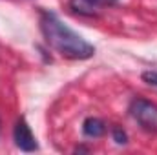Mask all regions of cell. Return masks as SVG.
<instances>
[{
  "instance_id": "obj_1",
  "label": "cell",
  "mask_w": 157,
  "mask_h": 155,
  "mask_svg": "<svg viewBox=\"0 0 157 155\" xmlns=\"http://www.w3.org/2000/svg\"><path fill=\"white\" fill-rule=\"evenodd\" d=\"M40 29L51 49L59 55L71 60H86L95 55V47L84 40L71 28H68L55 13L42 11L40 13Z\"/></svg>"
},
{
  "instance_id": "obj_2",
  "label": "cell",
  "mask_w": 157,
  "mask_h": 155,
  "mask_svg": "<svg viewBox=\"0 0 157 155\" xmlns=\"http://www.w3.org/2000/svg\"><path fill=\"white\" fill-rule=\"evenodd\" d=\"M130 115L137 120V124L143 130L150 133L157 131V106L154 102L146 99H135L130 104Z\"/></svg>"
},
{
  "instance_id": "obj_3",
  "label": "cell",
  "mask_w": 157,
  "mask_h": 155,
  "mask_svg": "<svg viewBox=\"0 0 157 155\" xmlns=\"http://www.w3.org/2000/svg\"><path fill=\"white\" fill-rule=\"evenodd\" d=\"M13 137H15V142L17 146L22 150V152H35L39 148L37 144V139L31 131V128L28 126V122L24 119H18L17 124H15V131H13Z\"/></svg>"
},
{
  "instance_id": "obj_4",
  "label": "cell",
  "mask_w": 157,
  "mask_h": 155,
  "mask_svg": "<svg viewBox=\"0 0 157 155\" xmlns=\"http://www.w3.org/2000/svg\"><path fill=\"white\" fill-rule=\"evenodd\" d=\"M117 0H70V7L84 17H97L102 7L113 6Z\"/></svg>"
},
{
  "instance_id": "obj_5",
  "label": "cell",
  "mask_w": 157,
  "mask_h": 155,
  "mask_svg": "<svg viewBox=\"0 0 157 155\" xmlns=\"http://www.w3.org/2000/svg\"><path fill=\"white\" fill-rule=\"evenodd\" d=\"M82 131H84L86 137L97 139V137H102L106 133V124L101 119H97V117H88L82 122Z\"/></svg>"
},
{
  "instance_id": "obj_6",
  "label": "cell",
  "mask_w": 157,
  "mask_h": 155,
  "mask_svg": "<svg viewBox=\"0 0 157 155\" xmlns=\"http://www.w3.org/2000/svg\"><path fill=\"white\" fill-rule=\"evenodd\" d=\"M112 133H113V141H115L117 144H126V141H128L126 131H122L121 128H113V130H112Z\"/></svg>"
},
{
  "instance_id": "obj_7",
  "label": "cell",
  "mask_w": 157,
  "mask_h": 155,
  "mask_svg": "<svg viewBox=\"0 0 157 155\" xmlns=\"http://www.w3.org/2000/svg\"><path fill=\"white\" fill-rule=\"evenodd\" d=\"M143 80H144L146 84L157 88V71H144V73H143Z\"/></svg>"
}]
</instances>
